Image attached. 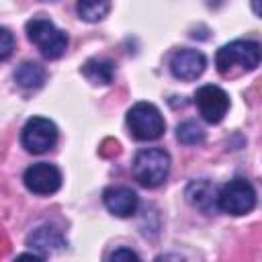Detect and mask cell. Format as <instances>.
<instances>
[{"mask_svg":"<svg viewBox=\"0 0 262 262\" xmlns=\"http://www.w3.org/2000/svg\"><path fill=\"white\" fill-rule=\"evenodd\" d=\"M256 207V190L246 178L229 180L217 196V209L229 215H246Z\"/></svg>","mask_w":262,"mask_h":262,"instance_id":"5","label":"cell"},{"mask_svg":"<svg viewBox=\"0 0 262 262\" xmlns=\"http://www.w3.org/2000/svg\"><path fill=\"white\" fill-rule=\"evenodd\" d=\"M250 4H252L254 14H258V16L262 18V0H250Z\"/></svg>","mask_w":262,"mask_h":262,"instance_id":"19","label":"cell"},{"mask_svg":"<svg viewBox=\"0 0 262 262\" xmlns=\"http://www.w3.org/2000/svg\"><path fill=\"white\" fill-rule=\"evenodd\" d=\"M176 137H178V141L184 143V145H199V143H203V139H205V131H203L194 121H184V123L178 125Z\"/></svg>","mask_w":262,"mask_h":262,"instance_id":"16","label":"cell"},{"mask_svg":"<svg viewBox=\"0 0 262 262\" xmlns=\"http://www.w3.org/2000/svg\"><path fill=\"white\" fill-rule=\"evenodd\" d=\"M194 104H196L201 117L207 123L215 125L227 115L229 96H227V92L223 88H219L215 84H205L194 92Z\"/></svg>","mask_w":262,"mask_h":262,"instance_id":"7","label":"cell"},{"mask_svg":"<svg viewBox=\"0 0 262 262\" xmlns=\"http://www.w3.org/2000/svg\"><path fill=\"white\" fill-rule=\"evenodd\" d=\"M25 31H27L29 41L37 45V49L47 59H57L68 49V35L61 29H57L49 18L35 16L27 23Z\"/></svg>","mask_w":262,"mask_h":262,"instance_id":"3","label":"cell"},{"mask_svg":"<svg viewBox=\"0 0 262 262\" xmlns=\"http://www.w3.org/2000/svg\"><path fill=\"white\" fill-rule=\"evenodd\" d=\"M121 258H127V260H139V256L133 252V250H127V248H119L111 254V260H121Z\"/></svg>","mask_w":262,"mask_h":262,"instance_id":"18","label":"cell"},{"mask_svg":"<svg viewBox=\"0 0 262 262\" xmlns=\"http://www.w3.org/2000/svg\"><path fill=\"white\" fill-rule=\"evenodd\" d=\"M0 39H2V45H0V57H2V59H8V55H10L12 49H14L12 33H10L8 29H2V31H0Z\"/></svg>","mask_w":262,"mask_h":262,"instance_id":"17","label":"cell"},{"mask_svg":"<svg viewBox=\"0 0 262 262\" xmlns=\"http://www.w3.org/2000/svg\"><path fill=\"white\" fill-rule=\"evenodd\" d=\"M27 246L33 248V250H39V254L47 256L49 252L63 248V246H66V239H63V235L59 233V229H55L53 225H41V227H37V229L29 235Z\"/></svg>","mask_w":262,"mask_h":262,"instance_id":"12","label":"cell"},{"mask_svg":"<svg viewBox=\"0 0 262 262\" xmlns=\"http://www.w3.org/2000/svg\"><path fill=\"white\" fill-rule=\"evenodd\" d=\"M102 203L115 217H131L137 211V192L127 186H108L102 192Z\"/></svg>","mask_w":262,"mask_h":262,"instance_id":"10","label":"cell"},{"mask_svg":"<svg viewBox=\"0 0 262 262\" xmlns=\"http://www.w3.org/2000/svg\"><path fill=\"white\" fill-rule=\"evenodd\" d=\"M133 178L145 186V188H156L160 186L170 172V154L162 147H145L135 154L133 164H131Z\"/></svg>","mask_w":262,"mask_h":262,"instance_id":"2","label":"cell"},{"mask_svg":"<svg viewBox=\"0 0 262 262\" xmlns=\"http://www.w3.org/2000/svg\"><path fill=\"white\" fill-rule=\"evenodd\" d=\"M76 10L82 20L86 23H98L102 20L111 10V0H78Z\"/></svg>","mask_w":262,"mask_h":262,"instance_id":"15","label":"cell"},{"mask_svg":"<svg viewBox=\"0 0 262 262\" xmlns=\"http://www.w3.org/2000/svg\"><path fill=\"white\" fill-rule=\"evenodd\" d=\"M217 196H219V190L209 180H192L186 188L188 203L194 205L196 209L205 211V213H211L217 207Z\"/></svg>","mask_w":262,"mask_h":262,"instance_id":"11","label":"cell"},{"mask_svg":"<svg viewBox=\"0 0 262 262\" xmlns=\"http://www.w3.org/2000/svg\"><path fill=\"white\" fill-rule=\"evenodd\" d=\"M45 78H47V72L43 66H39L37 61H23L16 70H14V80L20 88H27V90H35V88H41L45 84Z\"/></svg>","mask_w":262,"mask_h":262,"instance_id":"13","label":"cell"},{"mask_svg":"<svg viewBox=\"0 0 262 262\" xmlns=\"http://www.w3.org/2000/svg\"><path fill=\"white\" fill-rule=\"evenodd\" d=\"M260 61H262V45L252 39H235L219 47L215 53V66L223 76L231 74L235 68L244 72H252L258 68Z\"/></svg>","mask_w":262,"mask_h":262,"instance_id":"1","label":"cell"},{"mask_svg":"<svg viewBox=\"0 0 262 262\" xmlns=\"http://www.w3.org/2000/svg\"><path fill=\"white\" fill-rule=\"evenodd\" d=\"M82 74L86 80H90L92 84H111L113 76H115V66L108 59H98L92 57L82 66Z\"/></svg>","mask_w":262,"mask_h":262,"instance_id":"14","label":"cell"},{"mask_svg":"<svg viewBox=\"0 0 262 262\" xmlns=\"http://www.w3.org/2000/svg\"><path fill=\"white\" fill-rule=\"evenodd\" d=\"M23 182L33 194H53L61 186V172L49 162H37L25 170Z\"/></svg>","mask_w":262,"mask_h":262,"instance_id":"8","label":"cell"},{"mask_svg":"<svg viewBox=\"0 0 262 262\" xmlns=\"http://www.w3.org/2000/svg\"><path fill=\"white\" fill-rule=\"evenodd\" d=\"M23 147L31 154H45L57 143V127L45 117H33L25 123L20 133Z\"/></svg>","mask_w":262,"mask_h":262,"instance_id":"6","label":"cell"},{"mask_svg":"<svg viewBox=\"0 0 262 262\" xmlns=\"http://www.w3.org/2000/svg\"><path fill=\"white\" fill-rule=\"evenodd\" d=\"M207 68V57L199 49H178L170 57V72L176 80H196Z\"/></svg>","mask_w":262,"mask_h":262,"instance_id":"9","label":"cell"},{"mask_svg":"<svg viewBox=\"0 0 262 262\" xmlns=\"http://www.w3.org/2000/svg\"><path fill=\"white\" fill-rule=\"evenodd\" d=\"M129 133L139 141H156L166 131V121L160 108L151 102H135L127 111Z\"/></svg>","mask_w":262,"mask_h":262,"instance_id":"4","label":"cell"}]
</instances>
